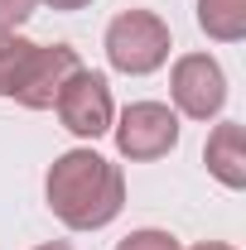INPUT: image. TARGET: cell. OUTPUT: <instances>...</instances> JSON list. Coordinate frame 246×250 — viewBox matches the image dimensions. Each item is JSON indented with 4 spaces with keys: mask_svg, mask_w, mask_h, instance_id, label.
Wrapping results in <instances>:
<instances>
[{
    "mask_svg": "<svg viewBox=\"0 0 246 250\" xmlns=\"http://www.w3.org/2000/svg\"><path fill=\"white\" fill-rule=\"evenodd\" d=\"M227 101V77L208 53H188V58L174 62V106L193 116V121H208L222 111Z\"/></svg>",
    "mask_w": 246,
    "mask_h": 250,
    "instance_id": "5b68a950",
    "label": "cell"
},
{
    "mask_svg": "<svg viewBox=\"0 0 246 250\" xmlns=\"http://www.w3.org/2000/svg\"><path fill=\"white\" fill-rule=\"evenodd\" d=\"M53 10H82V5H92V0H49Z\"/></svg>",
    "mask_w": 246,
    "mask_h": 250,
    "instance_id": "7c38bea8",
    "label": "cell"
},
{
    "mask_svg": "<svg viewBox=\"0 0 246 250\" xmlns=\"http://www.w3.org/2000/svg\"><path fill=\"white\" fill-rule=\"evenodd\" d=\"M106 58L130 77H145L169 58V24L150 10H125L106 29Z\"/></svg>",
    "mask_w": 246,
    "mask_h": 250,
    "instance_id": "7a4b0ae2",
    "label": "cell"
},
{
    "mask_svg": "<svg viewBox=\"0 0 246 250\" xmlns=\"http://www.w3.org/2000/svg\"><path fill=\"white\" fill-rule=\"evenodd\" d=\"M193 250H232V246H217V241H208V246H193Z\"/></svg>",
    "mask_w": 246,
    "mask_h": 250,
    "instance_id": "4fadbf2b",
    "label": "cell"
},
{
    "mask_svg": "<svg viewBox=\"0 0 246 250\" xmlns=\"http://www.w3.org/2000/svg\"><path fill=\"white\" fill-rule=\"evenodd\" d=\"M39 250H73V246H63V241H53V246H39Z\"/></svg>",
    "mask_w": 246,
    "mask_h": 250,
    "instance_id": "5bb4252c",
    "label": "cell"
},
{
    "mask_svg": "<svg viewBox=\"0 0 246 250\" xmlns=\"http://www.w3.org/2000/svg\"><path fill=\"white\" fill-rule=\"evenodd\" d=\"M203 159H208V173H213L217 183L246 188V130H242V125H232V121L217 125L213 135H208Z\"/></svg>",
    "mask_w": 246,
    "mask_h": 250,
    "instance_id": "52a82bcc",
    "label": "cell"
},
{
    "mask_svg": "<svg viewBox=\"0 0 246 250\" xmlns=\"http://www.w3.org/2000/svg\"><path fill=\"white\" fill-rule=\"evenodd\" d=\"M49 207L73 231H97L125 207V178L92 149H73L49 168Z\"/></svg>",
    "mask_w": 246,
    "mask_h": 250,
    "instance_id": "6da1fadb",
    "label": "cell"
},
{
    "mask_svg": "<svg viewBox=\"0 0 246 250\" xmlns=\"http://www.w3.org/2000/svg\"><path fill=\"white\" fill-rule=\"evenodd\" d=\"M53 106H58L63 125H68L73 135H82V140H97V135L111 130V87H106L101 72L77 67V72L63 82V92H58Z\"/></svg>",
    "mask_w": 246,
    "mask_h": 250,
    "instance_id": "3957f363",
    "label": "cell"
},
{
    "mask_svg": "<svg viewBox=\"0 0 246 250\" xmlns=\"http://www.w3.org/2000/svg\"><path fill=\"white\" fill-rule=\"evenodd\" d=\"M34 53H39V43L20 39L15 29H0V96L20 92V82H25V72H29Z\"/></svg>",
    "mask_w": 246,
    "mask_h": 250,
    "instance_id": "ba28073f",
    "label": "cell"
},
{
    "mask_svg": "<svg viewBox=\"0 0 246 250\" xmlns=\"http://www.w3.org/2000/svg\"><path fill=\"white\" fill-rule=\"evenodd\" d=\"M116 250H179V241L169 231H130Z\"/></svg>",
    "mask_w": 246,
    "mask_h": 250,
    "instance_id": "30bf717a",
    "label": "cell"
},
{
    "mask_svg": "<svg viewBox=\"0 0 246 250\" xmlns=\"http://www.w3.org/2000/svg\"><path fill=\"white\" fill-rule=\"evenodd\" d=\"M179 145V116L159 101H135L125 106L121 125H116V149L125 159H159Z\"/></svg>",
    "mask_w": 246,
    "mask_h": 250,
    "instance_id": "277c9868",
    "label": "cell"
},
{
    "mask_svg": "<svg viewBox=\"0 0 246 250\" xmlns=\"http://www.w3.org/2000/svg\"><path fill=\"white\" fill-rule=\"evenodd\" d=\"M198 24L213 39H222V43L242 39L246 34V0H198Z\"/></svg>",
    "mask_w": 246,
    "mask_h": 250,
    "instance_id": "9c48e42d",
    "label": "cell"
},
{
    "mask_svg": "<svg viewBox=\"0 0 246 250\" xmlns=\"http://www.w3.org/2000/svg\"><path fill=\"white\" fill-rule=\"evenodd\" d=\"M82 62H77V53L68 48V43H53V48H39L29 62V72H25V82H20V92H15V101L20 106H34V111H44V106H53L63 92V82L77 72Z\"/></svg>",
    "mask_w": 246,
    "mask_h": 250,
    "instance_id": "8992f818",
    "label": "cell"
},
{
    "mask_svg": "<svg viewBox=\"0 0 246 250\" xmlns=\"http://www.w3.org/2000/svg\"><path fill=\"white\" fill-rule=\"evenodd\" d=\"M34 5H39V0H0V29L25 24V20L34 15Z\"/></svg>",
    "mask_w": 246,
    "mask_h": 250,
    "instance_id": "8fae6325",
    "label": "cell"
}]
</instances>
